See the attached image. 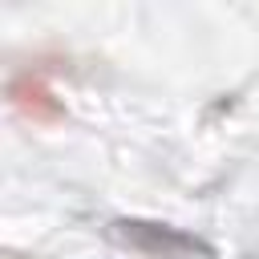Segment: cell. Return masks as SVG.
Masks as SVG:
<instances>
[{"mask_svg": "<svg viewBox=\"0 0 259 259\" xmlns=\"http://www.w3.org/2000/svg\"><path fill=\"white\" fill-rule=\"evenodd\" d=\"M8 97H12V105H16L20 113H28L32 121H57V117H61V105L53 101V89H49L45 73H36V69L12 77Z\"/></svg>", "mask_w": 259, "mask_h": 259, "instance_id": "6da1fadb", "label": "cell"}]
</instances>
